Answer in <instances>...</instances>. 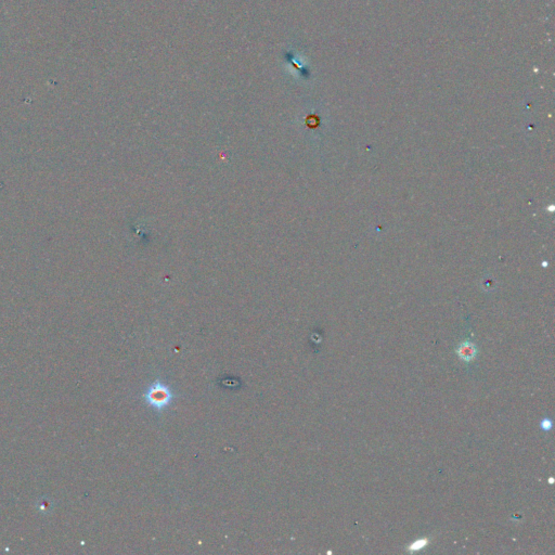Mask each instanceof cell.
Masks as SVG:
<instances>
[{
  "instance_id": "cell-4",
  "label": "cell",
  "mask_w": 555,
  "mask_h": 555,
  "mask_svg": "<svg viewBox=\"0 0 555 555\" xmlns=\"http://www.w3.org/2000/svg\"><path fill=\"white\" fill-rule=\"evenodd\" d=\"M540 427L544 431H549L553 427V422L549 419V417H544V419L540 422Z\"/></svg>"
},
{
  "instance_id": "cell-2",
  "label": "cell",
  "mask_w": 555,
  "mask_h": 555,
  "mask_svg": "<svg viewBox=\"0 0 555 555\" xmlns=\"http://www.w3.org/2000/svg\"><path fill=\"white\" fill-rule=\"evenodd\" d=\"M477 347L476 345L473 344L472 342H464L461 344L458 349L457 354L458 356L465 362H471L477 356Z\"/></svg>"
},
{
  "instance_id": "cell-1",
  "label": "cell",
  "mask_w": 555,
  "mask_h": 555,
  "mask_svg": "<svg viewBox=\"0 0 555 555\" xmlns=\"http://www.w3.org/2000/svg\"><path fill=\"white\" fill-rule=\"evenodd\" d=\"M174 399V393L168 385L157 381L151 385L145 394V400L149 406L157 411L166 409Z\"/></svg>"
},
{
  "instance_id": "cell-5",
  "label": "cell",
  "mask_w": 555,
  "mask_h": 555,
  "mask_svg": "<svg viewBox=\"0 0 555 555\" xmlns=\"http://www.w3.org/2000/svg\"><path fill=\"white\" fill-rule=\"evenodd\" d=\"M553 481H554V479H553V478H550V479H549V482H550V484H553Z\"/></svg>"
},
{
  "instance_id": "cell-3",
  "label": "cell",
  "mask_w": 555,
  "mask_h": 555,
  "mask_svg": "<svg viewBox=\"0 0 555 555\" xmlns=\"http://www.w3.org/2000/svg\"><path fill=\"white\" fill-rule=\"evenodd\" d=\"M429 541L427 538H421V539H417L415 540L414 542L411 543L409 546H408V550L409 552L413 553V552H417V551H421L422 549H424V547H426L428 545Z\"/></svg>"
}]
</instances>
